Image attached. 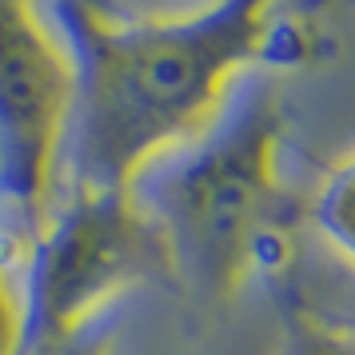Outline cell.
Here are the masks:
<instances>
[{
    "label": "cell",
    "mask_w": 355,
    "mask_h": 355,
    "mask_svg": "<svg viewBox=\"0 0 355 355\" xmlns=\"http://www.w3.org/2000/svg\"><path fill=\"white\" fill-rule=\"evenodd\" d=\"M311 220H315V232L355 268V156H347L320 184Z\"/></svg>",
    "instance_id": "5b68a950"
},
{
    "label": "cell",
    "mask_w": 355,
    "mask_h": 355,
    "mask_svg": "<svg viewBox=\"0 0 355 355\" xmlns=\"http://www.w3.org/2000/svg\"><path fill=\"white\" fill-rule=\"evenodd\" d=\"M279 100L263 68H248L220 108L128 180V196L156 227L172 275L204 295H232L256 272L284 263Z\"/></svg>",
    "instance_id": "7a4b0ae2"
},
{
    "label": "cell",
    "mask_w": 355,
    "mask_h": 355,
    "mask_svg": "<svg viewBox=\"0 0 355 355\" xmlns=\"http://www.w3.org/2000/svg\"><path fill=\"white\" fill-rule=\"evenodd\" d=\"M104 347H108V331H104V323H96V327H84L76 336L49 343V347H36L28 355H104Z\"/></svg>",
    "instance_id": "52a82bcc"
},
{
    "label": "cell",
    "mask_w": 355,
    "mask_h": 355,
    "mask_svg": "<svg viewBox=\"0 0 355 355\" xmlns=\"http://www.w3.org/2000/svg\"><path fill=\"white\" fill-rule=\"evenodd\" d=\"M72 120V64L40 0H0V263L17 275L49 224Z\"/></svg>",
    "instance_id": "277c9868"
},
{
    "label": "cell",
    "mask_w": 355,
    "mask_h": 355,
    "mask_svg": "<svg viewBox=\"0 0 355 355\" xmlns=\"http://www.w3.org/2000/svg\"><path fill=\"white\" fill-rule=\"evenodd\" d=\"M164 272H172L168 252L128 188H60L20 272L17 355L104 323L116 295Z\"/></svg>",
    "instance_id": "3957f363"
},
{
    "label": "cell",
    "mask_w": 355,
    "mask_h": 355,
    "mask_svg": "<svg viewBox=\"0 0 355 355\" xmlns=\"http://www.w3.org/2000/svg\"><path fill=\"white\" fill-rule=\"evenodd\" d=\"M40 8L72 64L60 188L124 192L279 44L275 0H211L168 20H108L88 0H40Z\"/></svg>",
    "instance_id": "6da1fadb"
},
{
    "label": "cell",
    "mask_w": 355,
    "mask_h": 355,
    "mask_svg": "<svg viewBox=\"0 0 355 355\" xmlns=\"http://www.w3.org/2000/svg\"><path fill=\"white\" fill-rule=\"evenodd\" d=\"M279 355H355V331L315 311H291Z\"/></svg>",
    "instance_id": "8992f818"
}]
</instances>
